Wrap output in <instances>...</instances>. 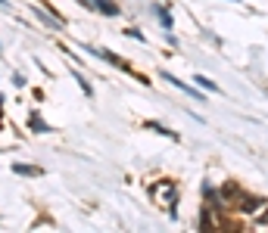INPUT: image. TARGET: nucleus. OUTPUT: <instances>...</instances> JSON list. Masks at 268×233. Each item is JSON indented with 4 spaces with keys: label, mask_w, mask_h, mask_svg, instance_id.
<instances>
[{
    "label": "nucleus",
    "mask_w": 268,
    "mask_h": 233,
    "mask_svg": "<svg viewBox=\"0 0 268 233\" xmlns=\"http://www.w3.org/2000/svg\"><path fill=\"white\" fill-rule=\"evenodd\" d=\"M94 4H97V10H103V13H110V16H116L119 10H116V4H113V0H94Z\"/></svg>",
    "instance_id": "1"
},
{
    "label": "nucleus",
    "mask_w": 268,
    "mask_h": 233,
    "mask_svg": "<svg viewBox=\"0 0 268 233\" xmlns=\"http://www.w3.org/2000/svg\"><path fill=\"white\" fill-rule=\"evenodd\" d=\"M16 174H28V177H34V174H41V168H31V165H16Z\"/></svg>",
    "instance_id": "2"
},
{
    "label": "nucleus",
    "mask_w": 268,
    "mask_h": 233,
    "mask_svg": "<svg viewBox=\"0 0 268 233\" xmlns=\"http://www.w3.org/2000/svg\"><path fill=\"white\" fill-rule=\"evenodd\" d=\"M193 81H196V84H200V87H209V91H219V87H216V84H212L209 78H203V75H196Z\"/></svg>",
    "instance_id": "3"
}]
</instances>
